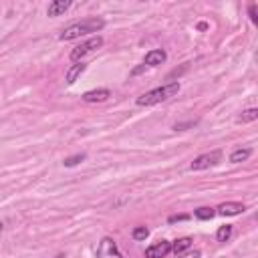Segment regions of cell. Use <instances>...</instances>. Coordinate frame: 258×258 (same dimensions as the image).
Wrapping results in <instances>:
<instances>
[{
	"instance_id": "obj_5",
	"label": "cell",
	"mask_w": 258,
	"mask_h": 258,
	"mask_svg": "<svg viewBox=\"0 0 258 258\" xmlns=\"http://www.w3.org/2000/svg\"><path fill=\"white\" fill-rule=\"evenodd\" d=\"M97 258H125L119 248H117V242L111 238V236H103L99 246H97Z\"/></svg>"
},
{
	"instance_id": "obj_22",
	"label": "cell",
	"mask_w": 258,
	"mask_h": 258,
	"mask_svg": "<svg viewBox=\"0 0 258 258\" xmlns=\"http://www.w3.org/2000/svg\"><path fill=\"white\" fill-rule=\"evenodd\" d=\"M141 71H145V65H141V67H137V69H133V71H131V75L135 77V75H139Z\"/></svg>"
},
{
	"instance_id": "obj_11",
	"label": "cell",
	"mask_w": 258,
	"mask_h": 258,
	"mask_svg": "<svg viewBox=\"0 0 258 258\" xmlns=\"http://www.w3.org/2000/svg\"><path fill=\"white\" fill-rule=\"evenodd\" d=\"M85 69H87V65L81 61V63H75V65H71L69 67V71H67V75H65V81H67V85H75L77 83V79L85 73Z\"/></svg>"
},
{
	"instance_id": "obj_10",
	"label": "cell",
	"mask_w": 258,
	"mask_h": 258,
	"mask_svg": "<svg viewBox=\"0 0 258 258\" xmlns=\"http://www.w3.org/2000/svg\"><path fill=\"white\" fill-rule=\"evenodd\" d=\"M71 4H73L71 0H53V2L48 4V8H46V16H50V18L61 16L71 8Z\"/></svg>"
},
{
	"instance_id": "obj_3",
	"label": "cell",
	"mask_w": 258,
	"mask_h": 258,
	"mask_svg": "<svg viewBox=\"0 0 258 258\" xmlns=\"http://www.w3.org/2000/svg\"><path fill=\"white\" fill-rule=\"evenodd\" d=\"M101 46H103V36H101V34H95V36L87 38L85 42H81L79 46H75V48L71 50L69 59H71L73 63H81L89 53H93V50H97V48H101Z\"/></svg>"
},
{
	"instance_id": "obj_17",
	"label": "cell",
	"mask_w": 258,
	"mask_h": 258,
	"mask_svg": "<svg viewBox=\"0 0 258 258\" xmlns=\"http://www.w3.org/2000/svg\"><path fill=\"white\" fill-rule=\"evenodd\" d=\"M230 236H232V226H230V224L220 226L218 232H216V240H218V242H228Z\"/></svg>"
},
{
	"instance_id": "obj_24",
	"label": "cell",
	"mask_w": 258,
	"mask_h": 258,
	"mask_svg": "<svg viewBox=\"0 0 258 258\" xmlns=\"http://www.w3.org/2000/svg\"><path fill=\"white\" fill-rule=\"evenodd\" d=\"M2 230H4V224H2V222H0V232H2Z\"/></svg>"
},
{
	"instance_id": "obj_6",
	"label": "cell",
	"mask_w": 258,
	"mask_h": 258,
	"mask_svg": "<svg viewBox=\"0 0 258 258\" xmlns=\"http://www.w3.org/2000/svg\"><path fill=\"white\" fill-rule=\"evenodd\" d=\"M170 252H172V242L160 240V242L145 248V258H166Z\"/></svg>"
},
{
	"instance_id": "obj_2",
	"label": "cell",
	"mask_w": 258,
	"mask_h": 258,
	"mask_svg": "<svg viewBox=\"0 0 258 258\" xmlns=\"http://www.w3.org/2000/svg\"><path fill=\"white\" fill-rule=\"evenodd\" d=\"M105 28V20L103 18H85L81 22H75L71 26H67L61 34H59V40H75V38H81V36H87V34H93V32H99Z\"/></svg>"
},
{
	"instance_id": "obj_16",
	"label": "cell",
	"mask_w": 258,
	"mask_h": 258,
	"mask_svg": "<svg viewBox=\"0 0 258 258\" xmlns=\"http://www.w3.org/2000/svg\"><path fill=\"white\" fill-rule=\"evenodd\" d=\"M85 160H87L85 153H75V156H69V158L63 160V166H65V168H75V166L83 164Z\"/></svg>"
},
{
	"instance_id": "obj_19",
	"label": "cell",
	"mask_w": 258,
	"mask_h": 258,
	"mask_svg": "<svg viewBox=\"0 0 258 258\" xmlns=\"http://www.w3.org/2000/svg\"><path fill=\"white\" fill-rule=\"evenodd\" d=\"M184 220H190V214H174L168 218V224H176V222H184Z\"/></svg>"
},
{
	"instance_id": "obj_14",
	"label": "cell",
	"mask_w": 258,
	"mask_h": 258,
	"mask_svg": "<svg viewBox=\"0 0 258 258\" xmlns=\"http://www.w3.org/2000/svg\"><path fill=\"white\" fill-rule=\"evenodd\" d=\"M194 216L198 220H212L216 216V208H210V206H202V208L194 210Z\"/></svg>"
},
{
	"instance_id": "obj_7",
	"label": "cell",
	"mask_w": 258,
	"mask_h": 258,
	"mask_svg": "<svg viewBox=\"0 0 258 258\" xmlns=\"http://www.w3.org/2000/svg\"><path fill=\"white\" fill-rule=\"evenodd\" d=\"M166 61H168V53L164 48H151L149 53L145 55V59H143V65L145 67H160Z\"/></svg>"
},
{
	"instance_id": "obj_13",
	"label": "cell",
	"mask_w": 258,
	"mask_h": 258,
	"mask_svg": "<svg viewBox=\"0 0 258 258\" xmlns=\"http://www.w3.org/2000/svg\"><path fill=\"white\" fill-rule=\"evenodd\" d=\"M192 238L190 236H184V238H178L176 242H172V252H176V256H180L182 252H186V250H190V246H192Z\"/></svg>"
},
{
	"instance_id": "obj_18",
	"label": "cell",
	"mask_w": 258,
	"mask_h": 258,
	"mask_svg": "<svg viewBox=\"0 0 258 258\" xmlns=\"http://www.w3.org/2000/svg\"><path fill=\"white\" fill-rule=\"evenodd\" d=\"M147 236H149V228H147V226H135V228L131 230V238L137 240V242L145 240Z\"/></svg>"
},
{
	"instance_id": "obj_23",
	"label": "cell",
	"mask_w": 258,
	"mask_h": 258,
	"mask_svg": "<svg viewBox=\"0 0 258 258\" xmlns=\"http://www.w3.org/2000/svg\"><path fill=\"white\" fill-rule=\"evenodd\" d=\"M206 28H208V24H206V22H200L198 24V30H206Z\"/></svg>"
},
{
	"instance_id": "obj_9",
	"label": "cell",
	"mask_w": 258,
	"mask_h": 258,
	"mask_svg": "<svg viewBox=\"0 0 258 258\" xmlns=\"http://www.w3.org/2000/svg\"><path fill=\"white\" fill-rule=\"evenodd\" d=\"M111 97V91L109 89H93V91H87V93H83V101L85 103H103V101H107Z\"/></svg>"
},
{
	"instance_id": "obj_20",
	"label": "cell",
	"mask_w": 258,
	"mask_h": 258,
	"mask_svg": "<svg viewBox=\"0 0 258 258\" xmlns=\"http://www.w3.org/2000/svg\"><path fill=\"white\" fill-rule=\"evenodd\" d=\"M200 256H202L200 250H186V252H182L178 258H200Z\"/></svg>"
},
{
	"instance_id": "obj_4",
	"label": "cell",
	"mask_w": 258,
	"mask_h": 258,
	"mask_svg": "<svg viewBox=\"0 0 258 258\" xmlns=\"http://www.w3.org/2000/svg\"><path fill=\"white\" fill-rule=\"evenodd\" d=\"M222 162V151L220 149H214V151H208V153H202L198 156L192 164H190V170L192 172H202V170H208V168H214Z\"/></svg>"
},
{
	"instance_id": "obj_1",
	"label": "cell",
	"mask_w": 258,
	"mask_h": 258,
	"mask_svg": "<svg viewBox=\"0 0 258 258\" xmlns=\"http://www.w3.org/2000/svg\"><path fill=\"white\" fill-rule=\"evenodd\" d=\"M178 93H180V83L178 81H172V83H168L164 87L151 89V91L139 95L135 99V105H139V107H151V105H158V103H164V101L176 97Z\"/></svg>"
},
{
	"instance_id": "obj_8",
	"label": "cell",
	"mask_w": 258,
	"mask_h": 258,
	"mask_svg": "<svg viewBox=\"0 0 258 258\" xmlns=\"http://www.w3.org/2000/svg\"><path fill=\"white\" fill-rule=\"evenodd\" d=\"M246 210V206L242 202H224L216 208V214L220 216H238Z\"/></svg>"
},
{
	"instance_id": "obj_21",
	"label": "cell",
	"mask_w": 258,
	"mask_h": 258,
	"mask_svg": "<svg viewBox=\"0 0 258 258\" xmlns=\"http://www.w3.org/2000/svg\"><path fill=\"white\" fill-rule=\"evenodd\" d=\"M256 8H258L256 4H250V6H248V14H250V20H252L254 24L258 22V14H256Z\"/></svg>"
},
{
	"instance_id": "obj_15",
	"label": "cell",
	"mask_w": 258,
	"mask_h": 258,
	"mask_svg": "<svg viewBox=\"0 0 258 258\" xmlns=\"http://www.w3.org/2000/svg\"><path fill=\"white\" fill-rule=\"evenodd\" d=\"M258 119V109L256 107H250L246 111H242V115H238V123H250V121H256Z\"/></svg>"
},
{
	"instance_id": "obj_12",
	"label": "cell",
	"mask_w": 258,
	"mask_h": 258,
	"mask_svg": "<svg viewBox=\"0 0 258 258\" xmlns=\"http://www.w3.org/2000/svg\"><path fill=\"white\" fill-rule=\"evenodd\" d=\"M252 156V149L250 147H236L230 153V164H242Z\"/></svg>"
}]
</instances>
